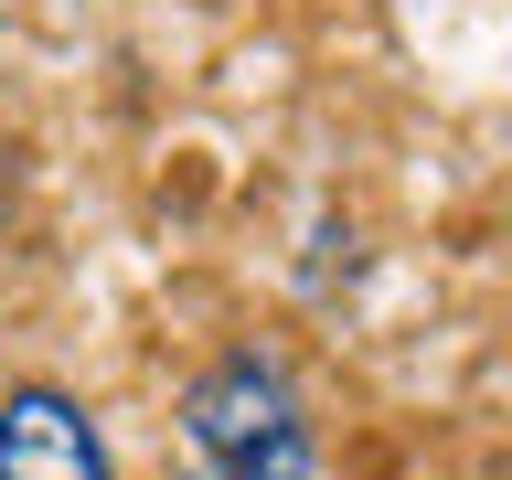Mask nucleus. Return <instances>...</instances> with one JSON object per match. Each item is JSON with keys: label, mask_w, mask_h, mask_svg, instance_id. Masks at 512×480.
<instances>
[{"label": "nucleus", "mask_w": 512, "mask_h": 480, "mask_svg": "<svg viewBox=\"0 0 512 480\" xmlns=\"http://www.w3.org/2000/svg\"><path fill=\"white\" fill-rule=\"evenodd\" d=\"M288 438H310V406H299L278 352L235 342L182 384V459H256V448H288Z\"/></svg>", "instance_id": "1"}, {"label": "nucleus", "mask_w": 512, "mask_h": 480, "mask_svg": "<svg viewBox=\"0 0 512 480\" xmlns=\"http://www.w3.org/2000/svg\"><path fill=\"white\" fill-rule=\"evenodd\" d=\"M171 480H320V438H288V448H256V459H182Z\"/></svg>", "instance_id": "3"}, {"label": "nucleus", "mask_w": 512, "mask_h": 480, "mask_svg": "<svg viewBox=\"0 0 512 480\" xmlns=\"http://www.w3.org/2000/svg\"><path fill=\"white\" fill-rule=\"evenodd\" d=\"M0 480H118L96 406L64 384H0Z\"/></svg>", "instance_id": "2"}]
</instances>
